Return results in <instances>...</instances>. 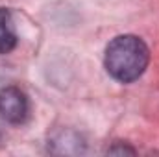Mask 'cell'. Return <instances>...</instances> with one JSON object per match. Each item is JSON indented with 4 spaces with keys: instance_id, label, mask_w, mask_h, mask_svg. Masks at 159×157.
Wrapping results in <instances>:
<instances>
[{
    "instance_id": "2",
    "label": "cell",
    "mask_w": 159,
    "mask_h": 157,
    "mask_svg": "<svg viewBox=\"0 0 159 157\" xmlns=\"http://www.w3.org/2000/svg\"><path fill=\"white\" fill-rule=\"evenodd\" d=\"M0 117L6 122L20 124L28 117V98L17 87L0 89Z\"/></svg>"
},
{
    "instance_id": "3",
    "label": "cell",
    "mask_w": 159,
    "mask_h": 157,
    "mask_svg": "<svg viewBox=\"0 0 159 157\" xmlns=\"http://www.w3.org/2000/svg\"><path fill=\"white\" fill-rule=\"evenodd\" d=\"M17 44V34L15 24L9 9L0 7V54H7Z\"/></svg>"
},
{
    "instance_id": "4",
    "label": "cell",
    "mask_w": 159,
    "mask_h": 157,
    "mask_svg": "<svg viewBox=\"0 0 159 157\" xmlns=\"http://www.w3.org/2000/svg\"><path fill=\"white\" fill-rule=\"evenodd\" d=\"M107 154H129V155H133L135 150L133 148H128V146H113V148L107 150Z\"/></svg>"
},
{
    "instance_id": "1",
    "label": "cell",
    "mask_w": 159,
    "mask_h": 157,
    "mask_svg": "<svg viewBox=\"0 0 159 157\" xmlns=\"http://www.w3.org/2000/svg\"><path fill=\"white\" fill-rule=\"evenodd\" d=\"M150 61L146 43L137 35H119L106 48L104 65L111 78L120 83H131L143 76Z\"/></svg>"
}]
</instances>
